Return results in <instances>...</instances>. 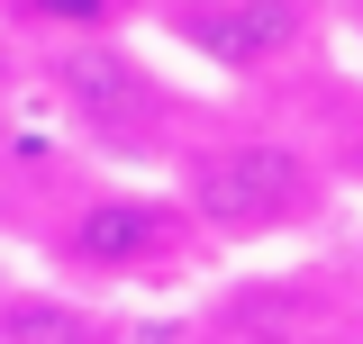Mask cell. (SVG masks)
I'll return each instance as SVG.
<instances>
[{
  "label": "cell",
  "mask_w": 363,
  "mask_h": 344,
  "mask_svg": "<svg viewBox=\"0 0 363 344\" xmlns=\"http://www.w3.org/2000/svg\"><path fill=\"white\" fill-rule=\"evenodd\" d=\"M318 164L300 145H272V136H227V145H200L182 164V217L209 227V236H281L318 217Z\"/></svg>",
  "instance_id": "obj_1"
},
{
  "label": "cell",
  "mask_w": 363,
  "mask_h": 344,
  "mask_svg": "<svg viewBox=\"0 0 363 344\" xmlns=\"http://www.w3.org/2000/svg\"><path fill=\"white\" fill-rule=\"evenodd\" d=\"M45 82L64 100V118L100 145H145L164 118V91L118 37H55L45 45Z\"/></svg>",
  "instance_id": "obj_2"
},
{
  "label": "cell",
  "mask_w": 363,
  "mask_h": 344,
  "mask_svg": "<svg viewBox=\"0 0 363 344\" xmlns=\"http://www.w3.org/2000/svg\"><path fill=\"white\" fill-rule=\"evenodd\" d=\"M182 245H191V217L173 200H136V190L82 200L55 227V263H73L91 281H155V272L182 263Z\"/></svg>",
  "instance_id": "obj_3"
},
{
  "label": "cell",
  "mask_w": 363,
  "mask_h": 344,
  "mask_svg": "<svg viewBox=\"0 0 363 344\" xmlns=\"http://www.w3.org/2000/svg\"><path fill=\"white\" fill-rule=\"evenodd\" d=\"M173 37L227 73H272L281 55L309 45V0H182Z\"/></svg>",
  "instance_id": "obj_4"
},
{
  "label": "cell",
  "mask_w": 363,
  "mask_h": 344,
  "mask_svg": "<svg viewBox=\"0 0 363 344\" xmlns=\"http://www.w3.org/2000/svg\"><path fill=\"white\" fill-rule=\"evenodd\" d=\"M0 344H109L100 308L64 299V290H9L0 299Z\"/></svg>",
  "instance_id": "obj_5"
},
{
  "label": "cell",
  "mask_w": 363,
  "mask_h": 344,
  "mask_svg": "<svg viewBox=\"0 0 363 344\" xmlns=\"http://www.w3.org/2000/svg\"><path fill=\"white\" fill-rule=\"evenodd\" d=\"M309 317L318 308L300 299V290H245V299H227V326H236L245 344H300Z\"/></svg>",
  "instance_id": "obj_6"
},
{
  "label": "cell",
  "mask_w": 363,
  "mask_h": 344,
  "mask_svg": "<svg viewBox=\"0 0 363 344\" xmlns=\"http://www.w3.org/2000/svg\"><path fill=\"white\" fill-rule=\"evenodd\" d=\"M28 18H45L55 37H109L118 0H28Z\"/></svg>",
  "instance_id": "obj_7"
},
{
  "label": "cell",
  "mask_w": 363,
  "mask_h": 344,
  "mask_svg": "<svg viewBox=\"0 0 363 344\" xmlns=\"http://www.w3.org/2000/svg\"><path fill=\"white\" fill-rule=\"evenodd\" d=\"M345 172L363 181V118H354V136H345Z\"/></svg>",
  "instance_id": "obj_8"
},
{
  "label": "cell",
  "mask_w": 363,
  "mask_h": 344,
  "mask_svg": "<svg viewBox=\"0 0 363 344\" xmlns=\"http://www.w3.org/2000/svg\"><path fill=\"white\" fill-rule=\"evenodd\" d=\"M9 91H18V64H9V45H0V109H9Z\"/></svg>",
  "instance_id": "obj_9"
}]
</instances>
